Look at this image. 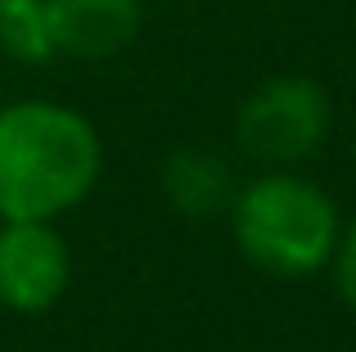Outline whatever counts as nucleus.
Wrapping results in <instances>:
<instances>
[{"label": "nucleus", "mask_w": 356, "mask_h": 352, "mask_svg": "<svg viewBox=\"0 0 356 352\" xmlns=\"http://www.w3.org/2000/svg\"><path fill=\"white\" fill-rule=\"evenodd\" d=\"M27 5H36V0H0V18L14 14V9H27Z\"/></svg>", "instance_id": "obj_8"}, {"label": "nucleus", "mask_w": 356, "mask_h": 352, "mask_svg": "<svg viewBox=\"0 0 356 352\" xmlns=\"http://www.w3.org/2000/svg\"><path fill=\"white\" fill-rule=\"evenodd\" d=\"M235 244L252 266L270 275H312L334 257L339 208L321 185L289 172H266L230 199Z\"/></svg>", "instance_id": "obj_2"}, {"label": "nucleus", "mask_w": 356, "mask_h": 352, "mask_svg": "<svg viewBox=\"0 0 356 352\" xmlns=\"http://www.w3.org/2000/svg\"><path fill=\"white\" fill-rule=\"evenodd\" d=\"M330 99L312 77H275L239 109V150L257 163H298L321 150Z\"/></svg>", "instance_id": "obj_3"}, {"label": "nucleus", "mask_w": 356, "mask_h": 352, "mask_svg": "<svg viewBox=\"0 0 356 352\" xmlns=\"http://www.w3.org/2000/svg\"><path fill=\"white\" fill-rule=\"evenodd\" d=\"M72 280V253L54 221H5L0 226V303L9 312L54 307Z\"/></svg>", "instance_id": "obj_4"}, {"label": "nucleus", "mask_w": 356, "mask_h": 352, "mask_svg": "<svg viewBox=\"0 0 356 352\" xmlns=\"http://www.w3.org/2000/svg\"><path fill=\"white\" fill-rule=\"evenodd\" d=\"M334 289L339 298L356 312V221L348 230H339V244H334Z\"/></svg>", "instance_id": "obj_7"}, {"label": "nucleus", "mask_w": 356, "mask_h": 352, "mask_svg": "<svg viewBox=\"0 0 356 352\" xmlns=\"http://www.w3.org/2000/svg\"><path fill=\"white\" fill-rule=\"evenodd\" d=\"M54 50L77 59H104L140 36V0H41Z\"/></svg>", "instance_id": "obj_5"}, {"label": "nucleus", "mask_w": 356, "mask_h": 352, "mask_svg": "<svg viewBox=\"0 0 356 352\" xmlns=\"http://www.w3.org/2000/svg\"><path fill=\"white\" fill-rule=\"evenodd\" d=\"M104 150L77 109L23 99L0 109V221H54L99 181Z\"/></svg>", "instance_id": "obj_1"}, {"label": "nucleus", "mask_w": 356, "mask_h": 352, "mask_svg": "<svg viewBox=\"0 0 356 352\" xmlns=\"http://www.w3.org/2000/svg\"><path fill=\"white\" fill-rule=\"evenodd\" d=\"M163 194L176 212L185 217H208V212L226 208L235 194H230V172L221 159L203 150H181L167 159L163 168Z\"/></svg>", "instance_id": "obj_6"}]
</instances>
